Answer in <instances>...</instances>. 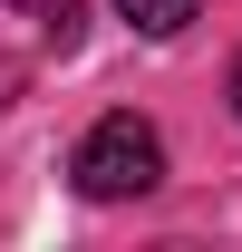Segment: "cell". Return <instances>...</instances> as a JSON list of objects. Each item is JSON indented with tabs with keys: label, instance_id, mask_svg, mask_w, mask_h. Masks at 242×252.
<instances>
[{
	"label": "cell",
	"instance_id": "4",
	"mask_svg": "<svg viewBox=\"0 0 242 252\" xmlns=\"http://www.w3.org/2000/svg\"><path fill=\"white\" fill-rule=\"evenodd\" d=\"M20 78H30V68H20V59H0V107L20 97Z\"/></svg>",
	"mask_w": 242,
	"mask_h": 252
},
{
	"label": "cell",
	"instance_id": "5",
	"mask_svg": "<svg viewBox=\"0 0 242 252\" xmlns=\"http://www.w3.org/2000/svg\"><path fill=\"white\" fill-rule=\"evenodd\" d=\"M233 117H242V59H233Z\"/></svg>",
	"mask_w": 242,
	"mask_h": 252
},
{
	"label": "cell",
	"instance_id": "1",
	"mask_svg": "<svg viewBox=\"0 0 242 252\" xmlns=\"http://www.w3.org/2000/svg\"><path fill=\"white\" fill-rule=\"evenodd\" d=\"M68 185L88 194V204H136V194L165 185V136H155L136 107L97 117L88 136H78V156H68Z\"/></svg>",
	"mask_w": 242,
	"mask_h": 252
},
{
	"label": "cell",
	"instance_id": "2",
	"mask_svg": "<svg viewBox=\"0 0 242 252\" xmlns=\"http://www.w3.org/2000/svg\"><path fill=\"white\" fill-rule=\"evenodd\" d=\"M126 20H136V30L146 39H175V30H194V0H117Z\"/></svg>",
	"mask_w": 242,
	"mask_h": 252
},
{
	"label": "cell",
	"instance_id": "3",
	"mask_svg": "<svg viewBox=\"0 0 242 252\" xmlns=\"http://www.w3.org/2000/svg\"><path fill=\"white\" fill-rule=\"evenodd\" d=\"M30 10H39V30L59 39V49H68V39H78V20H88V10H78V0H30Z\"/></svg>",
	"mask_w": 242,
	"mask_h": 252
}]
</instances>
